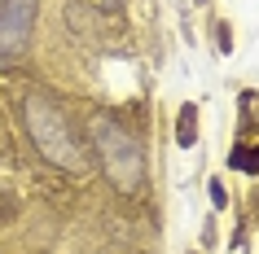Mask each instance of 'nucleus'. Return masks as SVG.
Wrapping results in <instances>:
<instances>
[{"mask_svg": "<svg viewBox=\"0 0 259 254\" xmlns=\"http://www.w3.org/2000/svg\"><path fill=\"white\" fill-rule=\"evenodd\" d=\"M22 119H27V132H31V140H35V149H40L53 167H66V171H79L83 167L79 140H75V132H70L66 114H62L49 96L31 92L27 101H22Z\"/></svg>", "mask_w": 259, "mask_h": 254, "instance_id": "f257e3e1", "label": "nucleus"}, {"mask_svg": "<svg viewBox=\"0 0 259 254\" xmlns=\"http://www.w3.org/2000/svg\"><path fill=\"white\" fill-rule=\"evenodd\" d=\"M88 132H93L97 158H101L106 175L114 180V188H123V193H137V188H141V145H137V136L123 132L119 123L106 119V114H93Z\"/></svg>", "mask_w": 259, "mask_h": 254, "instance_id": "f03ea898", "label": "nucleus"}, {"mask_svg": "<svg viewBox=\"0 0 259 254\" xmlns=\"http://www.w3.org/2000/svg\"><path fill=\"white\" fill-rule=\"evenodd\" d=\"M31 18H35V0H5V9H0V53H18L27 44Z\"/></svg>", "mask_w": 259, "mask_h": 254, "instance_id": "7ed1b4c3", "label": "nucleus"}, {"mask_svg": "<svg viewBox=\"0 0 259 254\" xmlns=\"http://www.w3.org/2000/svg\"><path fill=\"white\" fill-rule=\"evenodd\" d=\"M229 162L237 167V171H259V145H242Z\"/></svg>", "mask_w": 259, "mask_h": 254, "instance_id": "20e7f679", "label": "nucleus"}, {"mask_svg": "<svg viewBox=\"0 0 259 254\" xmlns=\"http://www.w3.org/2000/svg\"><path fill=\"white\" fill-rule=\"evenodd\" d=\"M193 119H198V110H193V106L180 110V132H176L180 145H193Z\"/></svg>", "mask_w": 259, "mask_h": 254, "instance_id": "39448f33", "label": "nucleus"}, {"mask_svg": "<svg viewBox=\"0 0 259 254\" xmlns=\"http://www.w3.org/2000/svg\"><path fill=\"white\" fill-rule=\"evenodd\" d=\"M101 9H106V14H114V9H123V0H101Z\"/></svg>", "mask_w": 259, "mask_h": 254, "instance_id": "423d86ee", "label": "nucleus"}]
</instances>
